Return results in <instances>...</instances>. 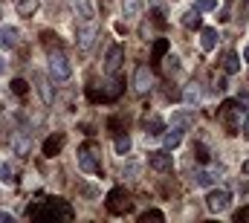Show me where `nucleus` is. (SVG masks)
<instances>
[{
  "label": "nucleus",
  "mask_w": 249,
  "mask_h": 223,
  "mask_svg": "<svg viewBox=\"0 0 249 223\" xmlns=\"http://www.w3.org/2000/svg\"><path fill=\"white\" fill-rule=\"evenodd\" d=\"M217 122L229 133H241V105L238 102H223L220 111H217Z\"/></svg>",
  "instance_id": "3"
},
{
  "label": "nucleus",
  "mask_w": 249,
  "mask_h": 223,
  "mask_svg": "<svg viewBox=\"0 0 249 223\" xmlns=\"http://www.w3.org/2000/svg\"><path fill=\"white\" fill-rule=\"evenodd\" d=\"M180 145V130L171 128V133H165V148H177Z\"/></svg>",
  "instance_id": "28"
},
{
  "label": "nucleus",
  "mask_w": 249,
  "mask_h": 223,
  "mask_svg": "<svg viewBox=\"0 0 249 223\" xmlns=\"http://www.w3.org/2000/svg\"><path fill=\"white\" fill-rule=\"evenodd\" d=\"M151 87H154V73H151L148 64H139L136 73H133V90L136 93H148Z\"/></svg>",
  "instance_id": "9"
},
{
  "label": "nucleus",
  "mask_w": 249,
  "mask_h": 223,
  "mask_svg": "<svg viewBox=\"0 0 249 223\" xmlns=\"http://www.w3.org/2000/svg\"><path fill=\"white\" fill-rule=\"evenodd\" d=\"M61 145H64V136H61V133H58V136H50V139L44 142V154H47V157H55V154L61 151Z\"/></svg>",
  "instance_id": "18"
},
{
  "label": "nucleus",
  "mask_w": 249,
  "mask_h": 223,
  "mask_svg": "<svg viewBox=\"0 0 249 223\" xmlns=\"http://www.w3.org/2000/svg\"><path fill=\"white\" fill-rule=\"evenodd\" d=\"M186 102L188 105H197L200 102V84H188L186 87Z\"/></svg>",
  "instance_id": "25"
},
{
  "label": "nucleus",
  "mask_w": 249,
  "mask_h": 223,
  "mask_svg": "<svg viewBox=\"0 0 249 223\" xmlns=\"http://www.w3.org/2000/svg\"><path fill=\"white\" fill-rule=\"evenodd\" d=\"M75 12L81 15V20H93L96 18V9H93L90 0H75Z\"/></svg>",
  "instance_id": "17"
},
{
  "label": "nucleus",
  "mask_w": 249,
  "mask_h": 223,
  "mask_svg": "<svg viewBox=\"0 0 249 223\" xmlns=\"http://www.w3.org/2000/svg\"><path fill=\"white\" fill-rule=\"evenodd\" d=\"M12 90H15L18 96H23V93H26V81H23V78H15V81H12Z\"/></svg>",
  "instance_id": "33"
},
{
  "label": "nucleus",
  "mask_w": 249,
  "mask_h": 223,
  "mask_svg": "<svg viewBox=\"0 0 249 223\" xmlns=\"http://www.w3.org/2000/svg\"><path fill=\"white\" fill-rule=\"evenodd\" d=\"M244 136L249 139V116H244Z\"/></svg>",
  "instance_id": "37"
},
{
  "label": "nucleus",
  "mask_w": 249,
  "mask_h": 223,
  "mask_svg": "<svg viewBox=\"0 0 249 223\" xmlns=\"http://www.w3.org/2000/svg\"><path fill=\"white\" fill-rule=\"evenodd\" d=\"M194 154H197V160H200V163H206V160H209V148H206L203 142H194Z\"/></svg>",
  "instance_id": "29"
},
{
  "label": "nucleus",
  "mask_w": 249,
  "mask_h": 223,
  "mask_svg": "<svg viewBox=\"0 0 249 223\" xmlns=\"http://www.w3.org/2000/svg\"><path fill=\"white\" fill-rule=\"evenodd\" d=\"M0 223H12V215L9 212H0Z\"/></svg>",
  "instance_id": "36"
},
{
  "label": "nucleus",
  "mask_w": 249,
  "mask_h": 223,
  "mask_svg": "<svg viewBox=\"0 0 249 223\" xmlns=\"http://www.w3.org/2000/svg\"><path fill=\"white\" fill-rule=\"evenodd\" d=\"M70 73H72V70H70L67 56L58 53V50H55V53H50V75H53L55 81H67V78H70Z\"/></svg>",
  "instance_id": "6"
},
{
  "label": "nucleus",
  "mask_w": 249,
  "mask_h": 223,
  "mask_svg": "<svg viewBox=\"0 0 249 223\" xmlns=\"http://www.w3.org/2000/svg\"><path fill=\"white\" fill-rule=\"evenodd\" d=\"M229 203H232V194L226 191V188H214V191H209V197H206V206H209V212H226L229 209Z\"/></svg>",
  "instance_id": "8"
},
{
  "label": "nucleus",
  "mask_w": 249,
  "mask_h": 223,
  "mask_svg": "<svg viewBox=\"0 0 249 223\" xmlns=\"http://www.w3.org/2000/svg\"><path fill=\"white\" fill-rule=\"evenodd\" d=\"M148 166L165 174V171H171V154L168 151H151L148 154Z\"/></svg>",
  "instance_id": "11"
},
{
  "label": "nucleus",
  "mask_w": 249,
  "mask_h": 223,
  "mask_svg": "<svg viewBox=\"0 0 249 223\" xmlns=\"http://www.w3.org/2000/svg\"><path fill=\"white\" fill-rule=\"evenodd\" d=\"M0 183H15V171L9 163H0Z\"/></svg>",
  "instance_id": "26"
},
{
  "label": "nucleus",
  "mask_w": 249,
  "mask_h": 223,
  "mask_svg": "<svg viewBox=\"0 0 249 223\" xmlns=\"http://www.w3.org/2000/svg\"><path fill=\"white\" fill-rule=\"evenodd\" d=\"M0 73H3V58H0Z\"/></svg>",
  "instance_id": "39"
},
{
  "label": "nucleus",
  "mask_w": 249,
  "mask_h": 223,
  "mask_svg": "<svg viewBox=\"0 0 249 223\" xmlns=\"http://www.w3.org/2000/svg\"><path fill=\"white\" fill-rule=\"evenodd\" d=\"M235 221H238V223H247V221H249V206H244V209L235 215Z\"/></svg>",
  "instance_id": "34"
},
{
  "label": "nucleus",
  "mask_w": 249,
  "mask_h": 223,
  "mask_svg": "<svg viewBox=\"0 0 249 223\" xmlns=\"http://www.w3.org/2000/svg\"><path fill=\"white\" fill-rule=\"evenodd\" d=\"M96 38H99V29H96V23H93V20H84V23L78 26V32H75L78 50H90V47L96 44Z\"/></svg>",
  "instance_id": "7"
},
{
  "label": "nucleus",
  "mask_w": 249,
  "mask_h": 223,
  "mask_svg": "<svg viewBox=\"0 0 249 223\" xmlns=\"http://www.w3.org/2000/svg\"><path fill=\"white\" fill-rule=\"evenodd\" d=\"M200 47H203L206 53H212V50L217 47V29H203V32H200Z\"/></svg>",
  "instance_id": "15"
},
{
  "label": "nucleus",
  "mask_w": 249,
  "mask_h": 223,
  "mask_svg": "<svg viewBox=\"0 0 249 223\" xmlns=\"http://www.w3.org/2000/svg\"><path fill=\"white\" fill-rule=\"evenodd\" d=\"M0 44L3 47H18V29L15 26H0Z\"/></svg>",
  "instance_id": "16"
},
{
  "label": "nucleus",
  "mask_w": 249,
  "mask_h": 223,
  "mask_svg": "<svg viewBox=\"0 0 249 223\" xmlns=\"http://www.w3.org/2000/svg\"><path fill=\"white\" fill-rule=\"evenodd\" d=\"M122 47H110L107 50V56H105V70L110 73V75H119V70H122Z\"/></svg>",
  "instance_id": "10"
},
{
  "label": "nucleus",
  "mask_w": 249,
  "mask_h": 223,
  "mask_svg": "<svg viewBox=\"0 0 249 223\" xmlns=\"http://www.w3.org/2000/svg\"><path fill=\"white\" fill-rule=\"evenodd\" d=\"M0 15H3V9H0Z\"/></svg>",
  "instance_id": "40"
},
{
  "label": "nucleus",
  "mask_w": 249,
  "mask_h": 223,
  "mask_svg": "<svg viewBox=\"0 0 249 223\" xmlns=\"http://www.w3.org/2000/svg\"><path fill=\"white\" fill-rule=\"evenodd\" d=\"M12 148H15V154H20V157H26L29 151H32V142H29V136L26 133H12Z\"/></svg>",
  "instance_id": "13"
},
{
  "label": "nucleus",
  "mask_w": 249,
  "mask_h": 223,
  "mask_svg": "<svg viewBox=\"0 0 249 223\" xmlns=\"http://www.w3.org/2000/svg\"><path fill=\"white\" fill-rule=\"evenodd\" d=\"M124 84L119 75H110L105 84H90L87 87V96H90V102H116L119 96H122Z\"/></svg>",
  "instance_id": "2"
},
{
  "label": "nucleus",
  "mask_w": 249,
  "mask_h": 223,
  "mask_svg": "<svg viewBox=\"0 0 249 223\" xmlns=\"http://www.w3.org/2000/svg\"><path fill=\"white\" fill-rule=\"evenodd\" d=\"M124 174H127V177H136V174H139V166H136V163H130V166H124Z\"/></svg>",
  "instance_id": "35"
},
{
  "label": "nucleus",
  "mask_w": 249,
  "mask_h": 223,
  "mask_svg": "<svg viewBox=\"0 0 249 223\" xmlns=\"http://www.w3.org/2000/svg\"><path fill=\"white\" fill-rule=\"evenodd\" d=\"M191 122H194V116H191V113H186V111H177L174 116H171V125H174L177 130H183V128H188Z\"/></svg>",
  "instance_id": "20"
},
{
  "label": "nucleus",
  "mask_w": 249,
  "mask_h": 223,
  "mask_svg": "<svg viewBox=\"0 0 249 223\" xmlns=\"http://www.w3.org/2000/svg\"><path fill=\"white\" fill-rule=\"evenodd\" d=\"M139 9H142V3H139V0H122V15H124V18L139 15Z\"/></svg>",
  "instance_id": "24"
},
{
  "label": "nucleus",
  "mask_w": 249,
  "mask_h": 223,
  "mask_svg": "<svg viewBox=\"0 0 249 223\" xmlns=\"http://www.w3.org/2000/svg\"><path fill=\"white\" fill-rule=\"evenodd\" d=\"M244 58H247V61H249V47H247V53H244Z\"/></svg>",
  "instance_id": "38"
},
{
  "label": "nucleus",
  "mask_w": 249,
  "mask_h": 223,
  "mask_svg": "<svg viewBox=\"0 0 249 223\" xmlns=\"http://www.w3.org/2000/svg\"><path fill=\"white\" fill-rule=\"evenodd\" d=\"M142 128H145V130H148L151 136H160V133L165 130V122H162V119H160L157 113H151V116L145 113V119H142Z\"/></svg>",
  "instance_id": "12"
},
{
  "label": "nucleus",
  "mask_w": 249,
  "mask_h": 223,
  "mask_svg": "<svg viewBox=\"0 0 249 223\" xmlns=\"http://www.w3.org/2000/svg\"><path fill=\"white\" fill-rule=\"evenodd\" d=\"M35 84H38V93H41V99H44V105H53V102H55V93H53V87H50V81H47L44 75H35Z\"/></svg>",
  "instance_id": "14"
},
{
  "label": "nucleus",
  "mask_w": 249,
  "mask_h": 223,
  "mask_svg": "<svg viewBox=\"0 0 249 223\" xmlns=\"http://www.w3.org/2000/svg\"><path fill=\"white\" fill-rule=\"evenodd\" d=\"M165 50H168V41H165V38H157V41H154V58H151V61L160 64L162 56H165Z\"/></svg>",
  "instance_id": "23"
},
{
  "label": "nucleus",
  "mask_w": 249,
  "mask_h": 223,
  "mask_svg": "<svg viewBox=\"0 0 249 223\" xmlns=\"http://www.w3.org/2000/svg\"><path fill=\"white\" fill-rule=\"evenodd\" d=\"M116 151H119V154H127V151H130V139H127V136H116Z\"/></svg>",
  "instance_id": "31"
},
{
  "label": "nucleus",
  "mask_w": 249,
  "mask_h": 223,
  "mask_svg": "<svg viewBox=\"0 0 249 223\" xmlns=\"http://www.w3.org/2000/svg\"><path fill=\"white\" fill-rule=\"evenodd\" d=\"M15 9H18V15L29 18V15H35V9H38V0H15Z\"/></svg>",
  "instance_id": "19"
},
{
  "label": "nucleus",
  "mask_w": 249,
  "mask_h": 223,
  "mask_svg": "<svg viewBox=\"0 0 249 223\" xmlns=\"http://www.w3.org/2000/svg\"><path fill=\"white\" fill-rule=\"evenodd\" d=\"M32 221H72V209L67 200H47L44 206H29Z\"/></svg>",
  "instance_id": "1"
},
{
  "label": "nucleus",
  "mask_w": 249,
  "mask_h": 223,
  "mask_svg": "<svg viewBox=\"0 0 249 223\" xmlns=\"http://www.w3.org/2000/svg\"><path fill=\"white\" fill-rule=\"evenodd\" d=\"M139 221H142V223H148V221H165V215H162V212H157V209H151V212H145Z\"/></svg>",
  "instance_id": "30"
},
{
  "label": "nucleus",
  "mask_w": 249,
  "mask_h": 223,
  "mask_svg": "<svg viewBox=\"0 0 249 223\" xmlns=\"http://www.w3.org/2000/svg\"><path fill=\"white\" fill-rule=\"evenodd\" d=\"M217 3L214 0H197V12H214Z\"/></svg>",
  "instance_id": "32"
},
{
  "label": "nucleus",
  "mask_w": 249,
  "mask_h": 223,
  "mask_svg": "<svg viewBox=\"0 0 249 223\" xmlns=\"http://www.w3.org/2000/svg\"><path fill=\"white\" fill-rule=\"evenodd\" d=\"M200 23H203V18H200L197 9H191V12L183 15V26H186V29H200Z\"/></svg>",
  "instance_id": "21"
},
{
  "label": "nucleus",
  "mask_w": 249,
  "mask_h": 223,
  "mask_svg": "<svg viewBox=\"0 0 249 223\" xmlns=\"http://www.w3.org/2000/svg\"><path fill=\"white\" fill-rule=\"evenodd\" d=\"M78 168L87 171V174H102V160H99V154H96L93 145L78 148Z\"/></svg>",
  "instance_id": "5"
},
{
  "label": "nucleus",
  "mask_w": 249,
  "mask_h": 223,
  "mask_svg": "<svg viewBox=\"0 0 249 223\" xmlns=\"http://www.w3.org/2000/svg\"><path fill=\"white\" fill-rule=\"evenodd\" d=\"M212 180H214V174H209V171H194V183H197V186H212Z\"/></svg>",
  "instance_id": "27"
},
{
  "label": "nucleus",
  "mask_w": 249,
  "mask_h": 223,
  "mask_svg": "<svg viewBox=\"0 0 249 223\" xmlns=\"http://www.w3.org/2000/svg\"><path fill=\"white\" fill-rule=\"evenodd\" d=\"M105 203H107V212L110 215H127L133 209V200H130V194L124 188H110Z\"/></svg>",
  "instance_id": "4"
},
{
  "label": "nucleus",
  "mask_w": 249,
  "mask_h": 223,
  "mask_svg": "<svg viewBox=\"0 0 249 223\" xmlns=\"http://www.w3.org/2000/svg\"><path fill=\"white\" fill-rule=\"evenodd\" d=\"M223 70H226V73H238V70H241V58L235 56V53H226V56H223Z\"/></svg>",
  "instance_id": "22"
}]
</instances>
